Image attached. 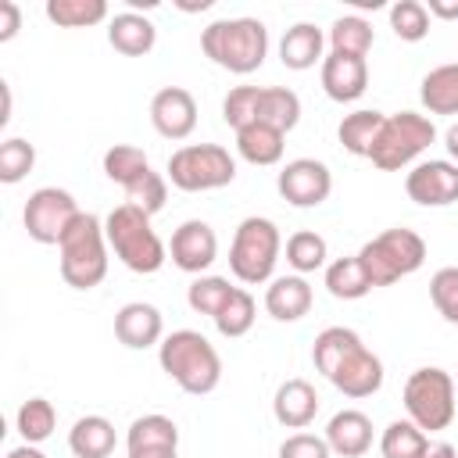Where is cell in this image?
Here are the masks:
<instances>
[{"label": "cell", "instance_id": "cell-26", "mask_svg": "<svg viewBox=\"0 0 458 458\" xmlns=\"http://www.w3.org/2000/svg\"><path fill=\"white\" fill-rule=\"evenodd\" d=\"M383 118H386V114L376 111V107H358V111H351V114L340 118L336 140L344 143L347 154L369 157V150H372V143H376V136H379V129H383Z\"/></svg>", "mask_w": 458, "mask_h": 458}, {"label": "cell", "instance_id": "cell-29", "mask_svg": "<svg viewBox=\"0 0 458 458\" xmlns=\"http://www.w3.org/2000/svg\"><path fill=\"white\" fill-rule=\"evenodd\" d=\"M258 122L272 125L279 132L297 129L301 122V97L286 86H261V100H258Z\"/></svg>", "mask_w": 458, "mask_h": 458}, {"label": "cell", "instance_id": "cell-47", "mask_svg": "<svg viewBox=\"0 0 458 458\" xmlns=\"http://www.w3.org/2000/svg\"><path fill=\"white\" fill-rule=\"evenodd\" d=\"M129 458H179V447H136Z\"/></svg>", "mask_w": 458, "mask_h": 458}, {"label": "cell", "instance_id": "cell-51", "mask_svg": "<svg viewBox=\"0 0 458 458\" xmlns=\"http://www.w3.org/2000/svg\"><path fill=\"white\" fill-rule=\"evenodd\" d=\"M0 93H4V114H0V125H7V122H11V86L0 82Z\"/></svg>", "mask_w": 458, "mask_h": 458}, {"label": "cell", "instance_id": "cell-52", "mask_svg": "<svg viewBox=\"0 0 458 458\" xmlns=\"http://www.w3.org/2000/svg\"><path fill=\"white\" fill-rule=\"evenodd\" d=\"M454 386H458V379H454Z\"/></svg>", "mask_w": 458, "mask_h": 458}, {"label": "cell", "instance_id": "cell-48", "mask_svg": "<svg viewBox=\"0 0 458 458\" xmlns=\"http://www.w3.org/2000/svg\"><path fill=\"white\" fill-rule=\"evenodd\" d=\"M426 458H458V447H454V444H447V440H429Z\"/></svg>", "mask_w": 458, "mask_h": 458}, {"label": "cell", "instance_id": "cell-12", "mask_svg": "<svg viewBox=\"0 0 458 458\" xmlns=\"http://www.w3.org/2000/svg\"><path fill=\"white\" fill-rule=\"evenodd\" d=\"M404 193L419 208H447V204H458V165L454 161H444V157L419 161L404 175Z\"/></svg>", "mask_w": 458, "mask_h": 458}, {"label": "cell", "instance_id": "cell-2", "mask_svg": "<svg viewBox=\"0 0 458 458\" xmlns=\"http://www.w3.org/2000/svg\"><path fill=\"white\" fill-rule=\"evenodd\" d=\"M200 50L233 75H250L265 64L268 29L261 18H218L200 32Z\"/></svg>", "mask_w": 458, "mask_h": 458}, {"label": "cell", "instance_id": "cell-23", "mask_svg": "<svg viewBox=\"0 0 458 458\" xmlns=\"http://www.w3.org/2000/svg\"><path fill=\"white\" fill-rule=\"evenodd\" d=\"M114 444H118L114 422L104 415H82L68 429V451L75 458H107L114 451Z\"/></svg>", "mask_w": 458, "mask_h": 458}, {"label": "cell", "instance_id": "cell-41", "mask_svg": "<svg viewBox=\"0 0 458 458\" xmlns=\"http://www.w3.org/2000/svg\"><path fill=\"white\" fill-rule=\"evenodd\" d=\"M32 165H36V147L29 140L11 136L0 143V182H7V186L21 182L32 172Z\"/></svg>", "mask_w": 458, "mask_h": 458}, {"label": "cell", "instance_id": "cell-39", "mask_svg": "<svg viewBox=\"0 0 458 458\" xmlns=\"http://www.w3.org/2000/svg\"><path fill=\"white\" fill-rule=\"evenodd\" d=\"M390 29L404 43H419L429 36V11L419 0H397L390 4Z\"/></svg>", "mask_w": 458, "mask_h": 458}, {"label": "cell", "instance_id": "cell-5", "mask_svg": "<svg viewBox=\"0 0 458 458\" xmlns=\"http://www.w3.org/2000/svg\"><path fill=\"white\" fill-rule=\"evenodd\" d=\"M279 250H283L279 225L272 218H265V215H250L233 233V243H229V272L240 283H247V286L268 283L272 272H276Z\"/></svg>", "mask_w": 458, "mask_h": 458}, {"label": "cell", "instance_id": "cell-7", "mask_svg": "<svg viewBox=\"0 0 458 458\" xmlns=\"http://www.w3.org/2000/svg\"><path fill=\"white\" fill-rule=\"evenodd\" d=\"M358 261L369 272L372 286H394L397 279H404V276H411V272L422 268V261H426V240L415 229L394 225V229H383L379 236H372L358 250Z\"/></svg>", "mask_w": 458, "mask_h": 458}, {"label": "cell", "instance_id": "cell-1", "mask_svg": "<svg viewBox=\"0 0 458 458\" xmlns=\"http://www.w3.org/2000/svg\"><path fill=\"white\" fill-rule=\"evenodd\" d=\"M161 372L186 394L204 397L222 383V358L215 344L197 329H175L157 344Z\"/></svg>", "mask_w": 458, "mask_h": 458}, {"label": "cell", "instance_id": "cell-20", "mask_svg": "<svg viewBox=\"0 0 458 458\" xmlns=\"http://www.w3.org/2000/svg\"><path fill=\"white\" fill-rule=\"evenodd\" d=\"M326 444L340 458H361L372 447V419L358 408H344L326 426Z\"/></svg>", "mask_w": 458, "mask_h": 458}, {"label": "cell", "instance_id": "cell-24", "mask_svg": "<svg viewBox=\"0 0 458 458\" xmlns=\"http://www.w3.org/2000/svg\"><path fill=\"white\" fill-rule=\"evenodd\" d=\"M283 150H286V132L272 129V125H247L236 132V154L247 161V165H258V168H268V165H279L283 161Z\"/></svg>", "mask_w": 458, "mask_h": 458}, {"label": "cell", "instance_id": "cell-42", "mask_svg": "<svg viewBox=\"0 0 458 458\" xmlns=\"http://www.w3.org/2000/svg\"><path fill=\"white\" fill-rule=\"evenodd\" d=\"M165 200H168V179L161 172H154V168L147 175H140L132 186H125V204H136L150 218L165 208Z\"/></svg>", "mask_w": 458, "mask_h": 458}, {"label": "cell", "instance_id": "cell-18", "mask_svg": "<svg viewBox=\"0 0 458 458\" xmlns=\"http://www.w3.org/2000/svg\"><path fill=\"white\" fill-rule=\"evenodd\" d=\"M272 415H276V422L286 426V429H304V426H311L315 415H318V390H315L308 379H301V376L279 383V386H276V397H272Z\"/></svg>", "mask_w": 458, "mask_h": 458}, {"label": "cell", "instance_id": "cell-50", "mask_svg": "<svg viewBox=\"0 0 458 458\" xmlns=\"http://www.w3.org/2000/svg\"><path fill=\"white\" fill-rule=\"evenodd\" d=\"M444 147H447V154H451V161L458 165V122H454V125H451V129L444 132Z\"/></svg>", "mask_w": 458, "mask_h": 458}, {"label": "cell", "instance_id": "cell-27", "mask_svg": "<svg viewBox=\"0 0 458 458\" xmlns=\"http://www.w3.org/2000/svg\"><path fill=\"white\" fill-rule=\"evenodd\" d=\"M361 347V336L354 333V329H347V326H326L318 336H315V344H311V361H315V372H322L326 379L336 372V365L351 354V351H358Z\"/></svg>", "mask_w": 458, "mask_h": 458}, {"label": "cell", "instance_id": "cell-3", "mask_svg": "<svg viewBox=\"0 0 458 458\" xmlns=\"http://www.w3.org/2000/svg\"><path fill=\"white\" fill-rule=\"evenodd\" d=\"M104 233H107V247L114 250V258L136 276H154L168 261V247L154 233L150 215L140 211L136 204L111 208V215L104 218Z\"/></svg>", "mask_w": 458, "mask_h": 458}, {"label": "cell", "instance_id": "cell-43", "mask_svg": "<svg viewBox=\"0 0 458 458\" xmlns=\"http://www.w3.org/2000/svg\"><path fill=\"white\" fill-rule=\"evenodd\" d=\"M429 301L444 322L458 326V265H444L429 279Z\"/></svg>", "mask_w": 458, "mask_h": 458}, {"label": "cell", "instance_id": "cell-38", "mask_svg": "<svg viewBox=\"0 0 458 458\" xmlns=\"http://www.w3.org/2000/svg\"><path fill=\"white\" fill-rule=\"evenodd\" d=\"M233 290H236V286H229V279H222V276H197V279L190 283V290H186V304H190L197 315L215 318V315L222 311V304L229 301Z\"/></svg>", "mask_w": 458, "mask_h": 458}, {"label": "cell", "instance_id": "cell-49", "mask_svg": "<svg viewBox=\"0 0 458 458\" xmlns=\"http://www.w3.org/2000/svg\"><path fill=\"white\" fill-rule=\"evenodd\" d=\"M7 458H47V454H43L36 444H21V447H11Z\"/></svg>", "mask_w": 458, "mask_h": 458}, {"label": "cell", "instance_id": "cell-22", "mask_svg": "<svg viewBox=\"0 0 458 458\" xmlns=\"http://www.w3.org/2000/svg\"><path fill=\"white\" fill-rule=\"evenodd\" d=\"M107 43H111L118 54H125V57H143V54L154 50L157 29H154L150 18H143V14H136V11H122V14H114V18L107 21Z\"/></svg>", "mask_w": 458, "mask_h": 458}, {"label": "cell", "instance_id": "cell-10", "mask_svg": "<svg viewBox=\"0 0 458 458\" xmlns=\"http://www.w3.org/2000/svg\"><path fill=\"white\" fill-rule=\"evenodd\" d=\"M82 211H79V204H75V197L68 193V190H61V186H39V190H32L29 193V200H25V211H21V225H25V233H29V240H36V243H43V247H57L61 243V236L68 233V225L79 218Z\"/></svg>", "mask_w": 458, "mask_h": 458}, {"label": "cell", "instance_id": "cell-44", "mask_svg": "<svg viewBox=\"0 0 458 458\" xmlns=\"http://www.w3.org/2000/svg\"><path fill=\"white\" fill-rule=\"evenodd\" d=\"M279 458H333L326 437H315V433H290L283 444H279Z\"/></svg>", "mask_w": 458, "mask_h": 458}, {"label": "cell", "instance_id": "cell-35", "mask_svg": "<svg viewBox=\"0 0 458 458\" xmlns=\"http://www.w3.org/2000/svg\"><path fill=\"white\" fill-rule=\"evenodd\" d=\"M254 315H258V304H254L250 290L236 286V290L229 293V301L222 304V311H218L211 322H215V329H218L225 340H236V336H247V333H250Z\"/></svg>", "mask_w": 458, "mask_h": 458}, {"label": "cell", "instance_id": "cell-17", "mask_svg": "<svg viewBox=\"0 0 458 458\" xmlns=\"http://www.w3.org/2000/svg\"><path fill=\"white\" fill-rule=\"evenodd\" d=\"M383 361H379V354H372L365 344L358 347V351H351L340 365H336V372L329 376V383L344 394V397H372V394H379V386H383Z\"/></svg>", "mask_w": 458, "mask_h": 458}, {"label": "cell", "instance_id": "cell-6", "mask_svg": "<svg viewBox=\"0 0 458 458\" xmlns=\"http://www.w3.org/2000/svg\"><path fill=\"white\" fill-rule=\"evenodd\" d=\"M404 411L408 419L422 429V433H440L454 422L458 415V386L454 376L437 369V365H422L408 376L404 383Z\"/></svg>", "mask_w": 458, "mask_h": 458}, {"label": "cell", "instance_id": "cell-15", "mask_svg": "<svg viewBox=\"0 0 458 458\" xmlns=\"http://www.w3.org/2000/svg\"><path fill=\"white\" fill-rule=\"evenodd\" d=\"M322 89L336 104H351L369 89V61L358 54H336L329 50L322 57Z\"/></svg>", "mask_w": 458, "mask_h": 458}, {"label": "cell", "instance_id": "cell-45", "mask_svg": "<svg viewBox=\"0 0 458 458\" xmlns=\"http://www.w3.org/2000/svg\"><path fill=\"white\" fill-rule=\"evenodd\" d=\"M21 29V7L14 0H0V43H11Z\"/></svg>", "mask_w": 458, "mask_h": 458}, {"label": "cell", "instance_id": "cell-4", "mask_svg": "<svg viewBox=\"0 0 458 458\" xmlns=\"http://www.w3.org/2000/svg\"><path fill=\"white\" fill-rule=\"evenodd\" d=\"M107 233H104V222L89 211H82L68 233L61 236L57 243V258H61V279L72 286V290H93L104 283L107 276Z\"/></svg>", "mask_w": 458, "mask_h": 458}, {"label": "cell", "instance_id": "cell-30", "mask_svg": "<svg viewBox=\"0 0 458 458\" xmlns=\"http://www.w3.org/2000/svg\"><path fill=\"white\" fill-rule=\"evenodd\" d=\"M426 451H429V437L411 419H394L379 437L383 458H426Z\"/></svg>", "mask_w": 458, "mask_h": 458}, {"label": "cell", "instance_id": "cell-25", "mask_svg": "<svg viewBox=\"0 0 458 458\" xmlns=\"http://www.w3.org/2000/svg\"><path fill=\"white\" fill-rule=\"evenodd\" d=\"M419 100L429 114H458V61L426 72L419 82Z\"/></svg>", "mask_w": 458, "mask_h": 458}, {"label": "cell", "instance_id": "cell-19", "mask_svg": "<svg viewBox=\"0 0 458 458\" xmlns=\"http://www.w3.org/2000/svg\"><path fill=\"white\" fill-rule=\"evenodd\" d=\"M315 304V290L304 276H276L265 290V311L276 322H301Z\"/></svg>", "mask_w": 458, "mask_h": 458}, {"label": "cell", "instance_id": "cell-21", "mask_svg": "<svg viewBox=\"0 0 458 458\" xmlns=\"http://www.w3.org/2000/svg\"><path fill=\"white\" fill-rule=\"evenodd\" d=\"M322 50H326V32L311 21L290 25L279 39V61L290 72H308V68L322 64Z\"/></svg>", "mask_w": 458, "mask_h": 458}, {"label": "cell", "instance_id": "cell-11", "mask_svg": "<svg viewBox=\"0 0 458 458\" xmlns=\"http://www.w3.org/2000/svg\"><path fill=\"white\" fill-rule=\"evenodd\" d=\"M276 190L293 208H318L333 193V172L318 157H293V161H286L279 168Z\"/></svg>", "mask_w": 458, "mask_h": 458}, {"label": "cell", "instance_id": "cell-13", "mask_svg": "<svg viewBox=\"0 0 458 458\" xmlns=\"http://www.w3.org/2000/svg\"><path fill=\"white\" fill-rule=\"evenodd\" d=\"M168 258L175 268L190 272V276H204L215 258H218V236L204 218H186L168 243Z\"/></svg>", "mask_w": 458, "mask_h": 458}, {"label": "cell", "instance_id": "cell-9", "mask_svg": "<svg viewBox=\"0 0 458 458\" xmlns=\"http://www.w3.org/2000/svg\"><path fill=\"white\" fill-rule=\"evenodd\" d=\"M437 140V125L419 114V111H397L383 118V129L369 150V161L379 172H401L408 168L419 154L429 150V143Z\"/></svg>", "mask_w": 458, "mask_h": 458}, {"label": "cell", "instance_id": "cell-33", "mask_svg": "<svg viewBox=\"0 0 458 458\" xmlns=\"http://www.w3.org/2000/svg\"><path fill=\"white\" fill-rule=\"evenodd\" d=\"M43 14L61 29H89L107 18L104 0H47Z\"/></svg>", "mask_w": 458, "mask_h": 458}, {"label": "cell", "instance_id": "cell-32", "mask_svg": "<svg viewBox=\"0 0 458 458\" xmlns=\"http://www.w3.org/2000/svg\"><path fill=\"white\" fill-rule=\"evenodd\" d=\"M125 447L136 451V447H179V426L168 419V415H140L132 419L129 433H125Z\"/></svg>", "mask_w": 458, "mask_h": 458}, {"label": "cell", "instance_id": "cell-40", "mask_svg": "<svg viewBox=\"0 0 458 458\" xmlns=\"http://www.w3.org/2000/svg\"><path fill=\"white\" fill-rule=\"evenodd\" d=\"M258 100H261V86H233L222 100V118L233 132L247 129L258 122Z\"/></svg>", "mask_w": 458, "mask_h": 458}, {"label": "cell", "instance_id": "cell-8", "mask_svg": "<svg viewBox=\"0 0 458 458\" xmlns=\"http://www.w3.org/2000/svg\"><path fill=\"white\" fill-rule=\"evenodd\" d=\"M165 179L182 193L222 190L236 179V157L222 143H186L172 150Z\"/></svg>", "mask_w": 458, "mask_h": 458}, {"label": "cell", "instance_id": "cell-28", "mask_svg": "<svg viewBox=\"0 0 458 458\" xmlns=\"http://www.w3.org/2000/svg\"><path fill=\"white\" fill-rule=\"evenodd\" d=\"M326 290L336 297V301H361L365 293H372V279L369 272L361 268L358 254H347V258H336L326 265Z\"/></svg>", "mask_w": 458, "mask_h": 458}, {"label": "cell", "instance_id": "cell-31", "mask_svg": "<svg viewBox=\"0 0 458 458\" xmlns=\"http://www.w3.org/2000/svg\"><path fill=\"white\" fill-rule=\"evenodd\" d=\"M326 39H329V50H336V54H358V57H365L372 50V43H376V32H372V25L361 14H340L329 25V36Z\"/></svg>", "mask_w": 458, "mask_h": 458}, {"label": "cell", "instance_id": "cell-37", "mask_svg": "<svg viewBox=\"0 0 458 458\" xmlns=\"http://www.w3.org/2000/svg\"><path fill=\"white\" fill-rule=\"evenodd\" d=\"M329 258V243L326 236H318L315 229H301L286 240V265L297 272V276H308L315 268H322Z\"/></svg>", "mask_w": 458, "mask_h": 458}, {"label": "cell", "instance_id": "cell-46", "mask_svg": "<svg viewBox=\"0 0 458 458\" xmlns=\"http://www.w3.org/2000/svg\"><path fill=\"white\" fill-rule=\"evenodd\" d=\"M429 18H444V21H454L458 18V0H429L426 4Z\"/></svg>", "mask_w": 458, "mask_h": 458}, {"label": "cell", "instance_id": "cell-34", "mask_svg": "<svg viewBox=\"0 0 458 458\" xmlns=\"http://www.w3.org/2000/svg\"><path fill=\"white\" fill-rule=\"evenodd\" d=\"M150 172V157L140 150V147H132V143H114V147H107L104 150V175L111 179V182H118L122 190L125 186H132L140 175H147Z\"/></svg>", "mask_w": 458, "mask_h": 458}, {"label": "cell", "instance_id": "cell-14", "mask_svg": "<svg viewBox=\"0 0 458 458\" xmlns=\"http://www.w3.org/2000/svg\"><path fill=\"white\" fill-rule=\"evenodd\" d=\"M150 125L165 140H186L197 129V100L182 86H165L150 97Z\"/></svg>", "mask_w": 458, "mask_h": 458}, {"label": "cell", "instance_id": "cell-16", "mask_svg": "<svg viewBox=\"0 0 458 458\" xmlns=\"http://www.w3.org/2000/svg\"><path fill=\"white\" fill-rule=\"evenodd\" d=\"M114 336L129 351H147V347H154V344L165 340V318H161V311L154 304L129 301L114 315Z\"/></svg>", "mask_w": 458, "mask_h": 458}, {"label": "cell", "instance_id": "cell-36", "mask_svg": "<svg viewBox=\"0 0 458 458\" xmlns=\"http://www.w3.org/2000/svg\"><path fill=\"white\" fill-rule=\"evenodd\" d=\"M14 426H18L25 444H43L57 429V408L47 397H29V401H21V408L14 415Z\"/></svg>", "mask_w": 458, "mask_h": 458}]
</instances>
